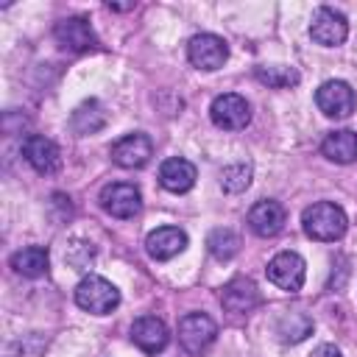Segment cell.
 Returning <instances> with one entry per match:
<instances>
[{
  "mask_svg": "<svg viewBox=\"0 0 357 357\" xmlns=\"http://www.w3.org/2000/svg\"><path fill=\"white\" fill-rule=\"evenodd\" d=\"M301 226H304L307 237H312L318 243H335V240H340L346 234L349 218H346V212L337 204L318 201V204H312V206L304 209Z\"/></svg>",
  "mask_w": 357,
  "mask_h": 357,
  "instance_id": "obj_1",
  "label": "cell"
},
{
  "mask_svg": "<svg viewBox=\"0 0 357 357\" xmlns=\"http://www.w3.org/2000/svg\"><path fill=\"white\" fill-rule=\"evenodd\" d=\"M75 304L92 315H109L120 304V290L103 276H84L75 287Z\"/></svg>",
  "mask_w": 357,
  "mask_h": 357,
  "instance_id": "obj_2",
  "label": "cell"
},
{
  "mask_svg": "<svg viewBox=\"0 0 357 357\" xmlns=\"http://www.w3.org/2000/svg\"><path fill=\"white\" fill-rule=\"evenodd\" d=\"M218 337V324L206 312H187L178 321V343L187 354H204Z\"/></svg>",
  "mask_w": 357,
  "mask_h": 357,
  "instance_id": "obj_3",
  "label": "cell"
},
{
  "mask_svg": "<svg viewBox=\"0 0 357 357\" xmlns=\"http://www.w3.org/2000/svg\"><path fill=\"white\" fill-rule=\"evenodd\" d=\"M187 59L192 67L198 70H220L229 59V45L218 36V33H195L190 42H187Z\"/></svg>",
  "mask_w": 357,
  "mask_h": 357,
  "instance_id": "obj_4",
  "label": "cell"
},
{
  "mask_svg": "<svg viewBox=\"0 0 357 357\" xmlns=\"http://www.w3.org/2000/svg\"><path fill=\"white\" fill-rule=\"evenodd\" d=\"M209 117H212V123H215L218 128H223V131H240V128H245L248 120H251V106H248V100H245L243 95H237V92H223V95H218V98L212 100Z\"/></svg>",
  "mask_w": 357,
  "mask_h": 357,
  "instance_id": "obj_5",
  "label": "cell"
},
{
  "mask_svg": "<svg viewBox=\"0 0 357 357\" xmlns=\"http://www.w3.org/2000/svg\"><path fill=\"white\" fill-rule=\"evenodd\" d=\"M315 103H318V109H321L326 117L343 120V117H349V114L354 112V106H357V95H354V89H351L346 81L332 78V81H324V84L318 86V92H315Z\"/></svg>",
  "mask_w": 357,
  "mask_h": 357,
  "instance_id": "obj_6",
  "label": "cell"
},
{
  "mask_svg": "<svg viewBox=\"0 0 357 357\" xmlns=\"http://www.w3.org/2000/svg\"><path fill=\"white\" fill-rule=\"evenodd\" d=\"M304 276H307V265H304L301 254H296V251H279V254L268 262V279H271L279 290H284V293L301 290Z\"/></svg>",
  "mask_w": 357,
  "mask_h": 357,
  "instance_id": "obj_7",
  "label": "cell"
},
{
  "mask_svg": "<svg viewBox=\"0 0 357 357\" xmlns=\"http://www.w3.org/2000/svg\"><path fill=\"white\" fill-rule=\"evenodd\" d=\"M100 206L112 215V218H120V220H128L139 212L142 206V195L134 184L128 181H112L100 190Z\"/></svg>",
  "mask_w": 357,
  "mask_h": 357,
  "instance_id": "obj_8",
  "label": "cell"
},
{
  "mask_svg": "<svg viewBox=\"0 0 357 357\" xmlns=\"http://www.w3.org/2000/svg\"><path fill=\"white\" fill-rule=\"evenodd\" d=\"M310 36H312L318 45H324V47H337V45H343L346 36H349V22H346V17H343L340 11H335V8H329V6H321V8H315V14H312Z\"/></svg>",
  "mask_w": 357,
  "mask_h": 357,
  "instance_id": "obj_9",
  "label": "cell"
},
{
  "mask_svg": "<svg viewBox=\"0 0 357 357\" xmlns=\"http://www.w3.org/2000/svg\"><path fill=\"white\" fill-rule=\"evenodd\" d=\"M53 36H56V42L64 50H73V53H86V50L98 47V36H95L92 25L84 17H64V20H59L56 28H53Z\"/></svg>",
  "mask_w": 357,
  "mask_h": 357,
  "instance_id": "obj_10",
  "label": "cell"
},
{
  "mask_svg": "<svg viewBox=\"0 0 357 357\" xmlns=\"http://www.w3.org/2000/svg\"><path fill=\"white\" fill-rule=\"evenodd\" d=\"M22 156H25V162H28L36 173H42V176H50V173H56V170L61 167V151H59V145H56L53 139L42 137V134L25 137V142H22Z\"/></svg>",
  "mask_w": 357,
  "mask_h": 357,
  "instance_id": "obj_11",
  "label": "cell"
},
{
  "mask_svg": "<svg viewBox=\"0 0 357 357\" xmlns=\"http://www.w3.org/2000/svg\"><path fill=\"white\" fill-rule=\"evenodd\" d=\"M153 156V145L145 134H126L120 137L114 145H112V162L126 167V170H134V167H145Z\"/></svg>",
  "mask_w": 357,
  "mask_h": 357,
  "instance_id": "obj_12",
  "label": "cell"
},
{
  "mask_svg": "<svg viewBox=\"0 0 357 357\" xmlns=\"http://www.w3.org/2000/svg\"><path fill=\"white\" fill-rule=\"evenodd\" d=\"M284 220H287L284 206L271 198H262L248 209V226L259 237H276L284 229Z\"/></svg>",
  "mask_w": 357,
  "mask_h": 357,
  "instance_id": "obj_13",
  "label": "cell"
},
{
  "mask_svg": "<svg viewBox=\"0 0 357 357\" xmlns=\"http://www.w3.org/2000/svg\"><path fill=\"white\" fill-rule=\"evenodd\" d=\"M220 304H223V310L231 312V315H245V312H251V310L259 304V290H257V284H254L251 279L237 276V279H231L229 284H223V290H220Z\"/></svg>",
  "mask_w": 357,
  "mask_h": 357,
  "instance_id": "obj_14",
  "label": "cell"
},
{
  "mask_svg": "<svg viewBox=\"0 0 357 357\" xmlns=\"http://www.w3.org/2000/svg\"><path fill=\"white\" fill-rule=\"evenodd\" d=\"M131 340L145 354H159V351H165V346L170 340V332H167L165 321H159L153 315H142L131 324Z\"/></svg>",
  "mask_w": 357,
  "mask_h": 357,
  "instance_id": "obj_15",
  "label": "cell"
},
{
  "mask_svg": "<svg viewBox=\"0 0 357 357\" xmlns=\"http://www.w3.org/2000/svg\"><path fill=\"white\" fill-rule=\"evenodd\" d=\"M187 248V234L176 226H159L153 229L148 237H145V251L151 254V259L156 262H165V259H173L178 257L181 251Z\"/></svg>",
  "mask_w": 357,
  "mask_h": 357,
  "instance_id": "obj_16",
  "label": "cell"
},
{
  "mask_svg": "<svg viewBox=\"0 0 357 357\" xmlns=\"http://www.w3.org/2000/svg\"><path fill=\"white\" fill-rule=\"evenodd\" d=\"M195 178H198L195 165L187 162V159H181V156H170L159 167V181L170 192H187V190H192Z\"/></svg>",
  "mask_w": 357,
  "mask_h": 357,
  "instance_id": "obj_17",
  "label": "cell"
},
{
  "mask_svg": "<svg viewBox=\"0 0 357 357\" xmlns=\"http://www.w3.org/2000/svg\"><path fill=\"white\" fill-rule=\"evenodd\" d=\"M321 153L335 162V165H351L357 162V131L351 128H340V131H329L321 142Z\"/></svg>",
  "mask_w": 357,
  "mask_h": 357,
  "instance_id": "obj_18",
  "label": "cell"
},
{
  "mask_svg": "<svg viewBox=\"0 0 357 357\" xmlns=\"http://www.w3.org/2000/svg\"><path fill=\"white\" fill-rule=\"evenodd\" d=\"M106 120H109V114H106V109H103V103L100 100H84L75 112H73V117H70V126H73V131L75 134H81V137H86V134H95V131H100L103 126H106Z\"/></svg>",
  "mask_w": 357,
  "mask_h": 357,
  "instance_id": "obj_19",
  "label": "cell"
},
{
  "mask_svg": "<svg viewBox=\"0 0 357 357\" xmlns=\"http://www.w3.org/2000/svg\"><path fill=\"white\" fill-rule=\"evenodd\" d=\"M47 265H50V257H47V248H42V245L20 248V251L11 257V268H14L20 276H28V279L45 276V273H47Z\"/></svg>",
  "mask_w": 357,
  "mask_h": 357,
  "instance_id": "obj_20",
  "label": "cell"
},
{
  "mask_svg": "<svg viewBox=\"0 0 357 357\" xmlns=\"http://www.w3.org/2000/svg\"><path fill=\"white\" fill-rule=\"evenodd\" d=\"M315 324L307 312L301 310H290V312H282L279 321H276V335L282 343H301L307 335H312Z\"/></svg>",
  "mask_w": 357,
  "mask_h": 357,
  "instance_id": "obj_21",
  "label": "cell"
},
{
  "mask_svg": "<svg viewBox=\"0 0 357 357\" xmlns=\"http://www.w3.org/2000/svg\"><path fill=\"white\" fill-rule=\"evenodd\" d=\"M254 75L262 84H268L271 89H290V86H296L301 81L298 70L296 67H287V64H262V67L254 70Z\"/></svg>",
  "mask_w": 357,
  "mask_h": 357,
  "instance_id": "obj_22",
  "label": "cell"
},
{
  "mask_svg": "<svg viewBox=\"0 0 357 357\" xmlns=\"http://www.w3.org/2000/svg\"><path fill=\"white\" fill-rule=\"evenodd\" d=\"M206 245H209V254L215 259H231L240 251V237L231 229H215L206 237Z\"/></svg>",
  "mask_w": 357,
  "mask_h": 357,
  "instance_id": "obj_23",
  "label": "cell"
},
{
  "mask_svg": "<svg viewBox=\"0 0 357 357\" xmlns=\"http://www.w3.org/2000/svg\"><path fill=\"white\" fill-rule=\"evenodd\" d=\"M248 184H251V165L234 162V165H226L220 170V187L226 192H243Z\"/></svg>",
  "mask_w": 357,
  "mask_h": 357,
  "instance_id": "obj_24",
  "label": "cell"
},
{
  "mask_svg": "<svg viewBox=\"0 0 357 357\" xmlns=\"http://www.w3.org/2000/svg\"><path fill=\"white\" fill-rule=\"evenodd\" d=\"M307 357H343V354H340L337 346H332V343H321V346H315Z\"/></svg>",
  "mask_w": 357,
  "mask_h": 357,
  "instance_id": "obj_25",
  "label": "cell"
},
{
  "mask_svg": "<svg viewBox=\"0 0 357 357\" xmlns=\"http://www.w3.org/2000/svg\"><path fill=\"white\" fill-rule=\"evenodd\" d=\"M109 8H114V11H128V8H134V3H109Z\"/></svg>",
  "mask_w": 357,
  "mask_h": 357,
  "instance_id": "obj_26",
  "label": "cell"
}]
</instances>
